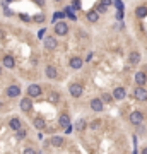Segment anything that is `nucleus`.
I'll return each mask as SVG.
<instances>
[{"label":"nucleus","mask_w":147,"mask_h":154,"mask_svg":"<svg viewBox=\"0 0 147 154\" xmlns=\"http://www.w3.org/2000/svg\"><path fill=\"white\" fill-rule=\"evenodd\" d=\"M55 33L58 36H65V34H67V33H69V26H67V22H63V21L56 22V24H55Z\"/></svg>","instance_id":"1"},{"label":"nucleus","mask_w":147,"mask_h":154,"mask_svg":"<svg viewBox=\"0 0 147 154\" xmlns=\"http://www.w3.org/2000/svg\"><path fill=\"white\" fill-rule=\"evenodd\" d=\"M41 87L38 84H31L28 87V98H38V96H41Z\"/></svg>","instance_id":"2"},{"label":"nucleus","mask_w":147,"mask_h":154,"mask_svg":"<svg viewBox=\"0 0 147 154\" xmlns=\"http://www.w3.org/2000/svg\"><path fill=\"white\" fill-rule=\"evenodd\" d=\"M69 91L74 98H80V96H82V86L80 84H72L69 87Z\"/></svg>","instance_id":"3"},{"label":"nucleus","mask_w":147,"mask_h":154,"mask_svg":"<svg viewBox=\"0 0 147 154\" xmlns=\"http://www.w3.org/2000/svg\"><path fill=\"white\" fill-rule=\"evenodd\" d=\"M133 96H135V99H139V101H146L147 99V89H144V87H137V89L133 91Z\"/></svg>","instance_id":"4"},{"label":"nucleus","mask_w":147,"mask_h":154,"mask_svg":"<svg viewBox=\"0 0 147 154\" xmlns=\"http://www.w3.org/2000/svg\"><path fill=\"white\" fill-rule=\"evenodd\" d=\"M146 82H147V76L144 72H137V74H135V84L139 86V87H144Z\"/></svg>","instance_id":"5"},{"label":"nucleus","mask_w":147,"mask_h":154,"mask_svg":"<svg viewBox=\"0 0 147 154\" xmlns=\"http://www.w3.org/2000/svg\"><path fill=\"white\" fill-rule=\"evenodd\" d=\"M142 120H144V115H142L140 111H133L132 115H130V122H132L133 125H140Z\"/></svg>","instance_id":"6"},{"label":"nucleus","mask_w":147,"mask_h":154,"mask_svg":"<svg viewBox=\"0 0 147 154\" xmlns=\"http://www.w3.org/2000/svg\"><path fill=\"white\" fill-rule=\"evenodd\" d=\"M21 94V87L19 86H9L7 87V96L9 98H17Z\"/></svg>","instance_id":"7"},{"label":"nucleus","mask_w":147,"mask_h":154,"mask_svg":"<svg viewBox=\"0 0 147 154\" xmlns=\"http://www.w3.org/2000/svg\"><path fill=\"white\" fill-rule=\"evenodd\" d=\"M91 108L94 110V111H103V108H105V103L101 101L99 98H94L91 101Z\"/></svg>","instance_id":"8"},{"label":"nucleus","mask_w":147,"mask_h":154,"mask_svg":"<svg viewBox=\"0 0 147 154\" xmlns=\"http://www.w3.org/2000/svg\"><path fill=\"white\" fill-rule=\"evenodd\" d=\"M31 108H33V101H31V98H22L21 99V110L22 111H31Z\"/></svg>","instance_id":"9"},{"label":"nucleus","mask_w":147,"mask_h":154,"mask_svg":"<svg viewBox=\"0 0 147 154\" xmlns=\"http://www.w3.org/2000/svg\"><path fill=\"white\" fill-rule=\"evenodd\" d=\"M45 48L46 50H55L56 48V40L53 36H48V38L45 40Z\"/></svg>","instance_id":"10"},{"label":"nucleus","mask_w":147,"mask_h":154,"mask_svg":"<svg viewBox=\"0 0 147 154\" xmlns=\"http://www.w3.org/2000/svg\"><path fill=\"white\" fill-rule=\"evenodd\" d=\"M58 125L63 127V128L70 127V117H69V115H62V117L58 118Z\"/></svg>","instance_id":"11"},{"label":"nucleus","mask_w":147,"mask_h":154,"mask_svg":"<svg viewBox=\"0 0 147 154\" xmlns=\"http://www.w3.org/2000/svg\"><path fill=\"white\" fill-rule=\"evenodd\" d=\"M125 89H123V87H116V89H115V91H113V99H123L125 98Z\"/></svg>","instance_id":"12"},{"label":"nucleus","mask_w":147,"mask_h":154,"mask_svg":"<svg viewBox=\"0 0 147 154\" xmlns=\"http://www.w3.org/2000/svg\"><path fill=\"white\" fill-rule=\"evenodd\" d=\"M4 65H5L7 69H14V67H15V60L10 55H5V56H4Z\"/></svg>","instance_id":"13"},{"label":"nucleus","mask_w":147,"mask_h":154,"mask_svg":"<svg viewBox=\"0 0 147 154\" xmlns=\"http://www.w3.org/2000/svg\"><path fill=\"white\" fill-rule=\"evenodd\" d=\"M50 144H51L53 147L63 146V137H60V135H53V137H51V140H50Z\"/></svg>","instance_id":"14"},{"label":"nucleus","mask_w":147,"mask_h":154,"mask_svg":"<svg viewBox=\"0 0 147 154\" xmlns=\"http://www.w3.org/2000/svg\"><path fill=\"white\" fill-rule=\"evenodd\" d=\"M45 74H46V77H48V79H55V77H56V69L53 67V65H48V67H46V70H45Z\"/></svg>","instance_id":"15"},{"label":"nucleus","mask_w":147,"mask_h":154,"mask_svg":"<svg viewBox=\"0 0 147 154\" xmlns=\"http://www.w3.org/2000/svg\"><path fill=\"white\" fill-rule=\"evenodd\" d=\"M9 125H10V128H12V130H15V132H17V130H19V128H21V120L19 118H10V122H9Z\"/></svg>","instance_id":"16"},{"label":"nucleus","mask_w":147,"mask_h":154,"mask_svg":"<svg viewBox=\"0 0 147 154\" xmlns=\"http://www.w3.org/2000/svg\"><path fill=\"white\" fill-rule=\"evenodd\" d=\"M128 60H130V63H132V65H137V63L140 62V53H139V51H132Z\"/></svg>","instance_id":"17"},{"label":"nucleus","mask_w":147,"mask_h":154,"mask_svg":"<svg viewBox=\"0 0 147 154\" xmlns=\"http://www.w3.org/2000/svg\"><path fill=\"white\" fill-rule=\"evenodd\" d=\"M70 67H72V69H80V67H82V60H80L79 56H74V58L70 60Z\"/></svg>","instance_id":"18"},{"label":"nucleus","mask_w":147,"mask_h":154,"mask_svg":"<svg viewBox=\"0 0 147 154\" xmlns=\"http://www.w3.org/2000/svg\"><path fill=\"white\" fill-rule=\"evenodd\" d=\"M98 19H99V14L96 12V10L87 12V21H89V22H98Z\"/></svg>","instance_id":"19"},{"label":"nucleus","mask_w":147,"mask_h":154,"mask_svg":"<svg viewBox=\"0 0 147 154\" xmlns=\"http://www.w3.org/2000/svg\"><path fill=\"white\" fill-rule=\"evenodd\" d=\"M34 127H36V128H39V130H41V128H45V127H46V122H45V118H39V117H38V118H34Z\"/></svg>","instance_id":"20"},{"label":"nucleus","mask_w":147,"mask_h":154,"mask_svg":"<svg viewBox=\"0 0 147 154\" xmlns=\"http://www.w3.org/2000/svg\"><path fill=\"white\" fill-rule=\"evenodd\" d=\"M135 14H137V17H146V15H147V7H144V5H140V7H137V10H135Z\"/></svg>","instance_id":"21"},{"label":"nucleus","mask_w":147,"mask_h":154,"mask_svg":"<svg viewBox=\"0 0 147 154\" xmlns=\"http://www.w3.org/2000/svg\"><path fill=\"white\" fill-rule=\"evenodd\" d=\"M101 101H103V103H111L113 96H111V94H108V92H105V94H103V98H101Z\"/></svg>","instance_id":"22"},{"label":"nucleus","mask_w":147,"mask_h":154,"mask_svg":"<svg viewBox=\"0 0 147 154\" xmlns=\"http://www.w3.org/2000/svg\"><path fill=\"white\" fill-rule=\"evenodd\" d=\"M98 14H103V12H106L108 10V5H105V4H98Z\"/></svg>","instance_id":"23"},{"label":"nucleus","mask_w":147,"mask_h":154,"mask_svg":"<svg viewBox=\"0 0 147 154\" xmlns=\"http://www.w3.org/2000/svg\"><path fill=\"white\" fill-rule=\"evenodd\" d=\"M48 99L51 101V103H56V101H58V94H56V92H51V94L48 96Z\"/></svg>","instance_id":"24"},{"label":"nucleus","mask_w":147,"mask_h":154,"mask_svg":"<svg viewBox=\"0 0 147 154\" xmlns=\"http://www.w3.org/2000/svg\"><path fill=\"white\" fill-rule=\"evenodd\" d=\"M77 128H79V130H84V128H86V122H84V120H79V122H77Z\"/></svg>","instance_id":"25"},{"label":"nucleus","mask_w":147,"mask_h":154,"mask_svg":"<svg viewBox=\"0 0 147 154\" xmlns=\"http://www.w3.org/2000/svg\"><path fill=\"white\" fill-rule=\"evenodd\" d=\"M115 5L118 7V10H123V2L121 0H115Z\"/></svg>","instance_id":"26"},{"label":"nucleus","mask_w":147,"mask_h":154,"mask_svg":"<svg viewBox=\"0 0 147 154\" xmlns=\"http://www.w3.org/2000/svg\"><path fill=\"white\" fill-rule=\"evenodd\" d=\"M17 137H26V130H22V128H19V130H17Z\"/></svg>","instance_id":"27"},{"label":"nucleus","mask_w":147,"mask_h":154,"mask_svg":"<svg viewBox=\"0 0 147 154\" xmlns=\"http://www.w3.org/2000/svg\"><path fill=\"white\" fill-rule=\"evenodd\" d=\"M22 154H36V151H34V149H31V147H29V149H26V151H24Z\"/></svg>","instance_id":"28"},{"label":"nucleus","mask_w":147,"mask_h":154,"mask_svg":"<svg viewBox=\"0 0 147 154\" xmlns=\"http://www.w3.org/2000/svg\"><path fill=\"white\" fill-rule=\"evenodd\" d=\"M116 17H118V19H123V10H118V12H116Z\"/></svg>","instance_id":"29"},{"label":"nucleus","mask_w":147,"mask_h":154,"mask_svg":"<svg viewBox=\"0 0 147 154\" xmlns=\"http://www.w3.org/2000/svg\"><path fill=\"white\" fill-rule=\"evenodd\" d=\"M43 19H45L43 15H36V17H34V21H38V22H39V21H43Z\"/></svg>","instance_id":"30"},{"label":"nucleus","mask_w":147,"mask_h":154,"mask_svg":"<svg viewBox=\"0 0 147 154\" xmlns=\"http://www.w3.org/2000/svg\"><path fill=\"white\" fill-rule=\"evenodd\" d=\"M91 127H92V128H98V127H99V122H96V123L92 122V125H91Z\"/></svg>","instance_id":"31"},{"label":"nucleus","mask_w":147,"mask_h":154,"mask_svg":"<svg viewBox=\"0 0 147 154\" xmlns=\"http://www.w3.org/2000/svg\"><path fill=\"white\" fill-rule=\"evenodd\" d=\"M101 4H105V5H110V4H111V0H103Z\"/></svg>","instance_id":"32"},{"label":"nucleus","mask_w":147,"mask_h":154,"mask_svg":"<svg viewBox=\"0 0 147 154\" xmlns=\"http://www.w3.org/2000/svg\"><path fill=\"white\" fill-rule=\"evenodd\" d=\"M36 2H38V4H39V5H43V4H45V2H43V0H36Z\"/></svg>","instance_id":"33"},{"label":"nucleus","mask_w":147,"mask_h":154,"mask_svg":"<svg viewBox=\"0 0 147 154\" xmlns=\"http://www.w3.org/2000/svg\"><path fill=\"white\" fill-rule=\"evenodd\" d=\"M142 154H147V147H146V149H144V151H142Z\"/></svg>","instance_id":"34"},{"label":"nucleus","mask_w":147,"mask_h":154,"mask_svg":"<svg viewBox=\"0 0 147 154\" xmlns=\"http://www.w3.org/2000/svg\"><path fill=\"white\" fill-rule=\"evenodd\" d=\"M55 2H62V0H55Z\"/></svg>","instance_id":"35"},{"label":"nucleus","mask_w":147,"mask_h":154,"mask_svg":"<svg viewBox=\"0 0 147 154\" xmlns=\"http://www.w3.org/2000/svg\"><path fill=\"white\" fill-rule=\"evenodd\" d=\"M0 74H2V69H0Z\"/></svg>","instance_id":"36"},{"label":"nucleus","mask_w":147,"mask_h":154,"mask_svg":"<svg viewBox=\"0 0 147 154\" xmlns=\"http://www.w3.org/2000/svg\"><path fill=\"white\" fill-rule=\"evenodd\" d=\"M133 154H137V153H135V151H133Z\"/></svg>","instance_id":"37"}]
</instances>
